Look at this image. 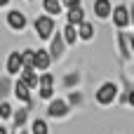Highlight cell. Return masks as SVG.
Wrapping results in <instances>:
<instances>
[{
  "instance_id": "6da1fadb",
  "label": "cell",
  "mask_w": 134,
  "mask_h": 134,
  "mask_svg": "<svg viewBox=\"0 0 134 134\" xmlns=\"http://www.w3.org/2000/svg\"><path fill=\"white\" fill-rule=\"evenodd\" d=\"M118 94H120V87H118V82H113V80H106V82H101V85L97 87V92H94V101H97V106H101V108H108V106L118 104Z\"/></svg>"
},
{
  "instance_id": "7a4b0ae2",
  "label": "cell",
  "mask_w": 134,
  "mask_h": 134,
  "mask_svg": "<svg viewBox=\"0 0 134 134\" xmlns=\"http://www.w3.org/2000/svg\"><path fill=\"white\" fill-rule=\"evenodd\" d=\"M33 31H35V35H38V40H42V42H49V38L54 35V31H57V21H54V16H49V14H38L35 19H33Z\"/></svg>"
},
{
  "instance_id": "3957f363",
  "label": "cell",
  "mask_w": 134,
  "mask_h": 134,
  "mask_svg": "<svg viewBox=\"0 0 134 134\" xmlns=\"http://www.w3.org/2000/svg\"><path fill=\"white\" fill-rule=\"evenodd\" d=\"M71 111H73V106H71L64 97H54V99L47 101L45 115H47L49 120H66V118L71 115Z\"/></svg>"
},
{
  "instance_id": "277c9868",
  "label": "cell",
  "mask_w": 134,
  "mask_h": 134,
  "mask_svg": "<svg viewBox=\"0 0 134 134\" xmlns=\"http://www.w3.org/2000/svg\"><path fill=\"white\" fill-rule=\"evenodd\" d=\"M5 26H7L12 33H24V31L28 28V16H26L21 9L9 7V9L5 12Z\"/></svg>"
},
{
  "instance_id": "5b68a950",
  "label": "cell",
  "mask_w": 134,
  "mask_h": 134,
  "mask_svg": "<svg viewBox=\"0 0 134 134\" xmlns=\"http://www.w3.org/2000/svg\"><path fill=\"white\" fill-rule=\"evenodd\" d=\"M111 21H113L115 31H127V28L132 26V21H130V7H127L125 2H118V5H113Z\"/></svg>"
},
{
  "instance_id": "8992f818",
  "label": "cell",
  "mask_w": 134,
  "mask_h": 134,
  "mask_svg": "<svg viewBox=\"0 0 134 134\" xmlns=\"http://www.w3.org/2000/svg\"><path fill=\"white\" fill-rule=\"evenodd\" d=\"M47 49H49V57H52V61H61V59H64V54H66L68 45H66V40H64V35H61V31H59V28H57V31H54V35L49 38V45H47Z\"/></svg>"
},
{
  "instance_id": "52a82bcc",
  "label": "cell",
  "mask_w": 134,
  "mask_h": 134,
  "mask_svg": "<svg viewBox=\"0 0 134 134\" xmlns=\"http://www.w3.org/2000/svg\"><path fill=\"white\" fill-rule=\"evenodd\" d=\"M31 92H33V90H31V87H28V85H26L21 78H16V80H14V87H12V94H14V99L33 108V106H35V101H33V94H31Z\"/></svg>"
},
{
  "instance_id": "ba28073f",
  "label": "cell",
  "mask_w": 134,
  "mask_h": 134,
  "mask_svg": "<svg viewBox=\"0 0 134 134\" xmlns=\"http://www.w3.org/2000/svg\"><path fill=\"white\" fill-rule=\"evenodd\" d=\"M21 68H24V59H21V52H19V49L9 52V54H7V59H5V73H7V75H12V78H19Z\"/></svg>"
},
{
  "instance_id": "9c48e42d",
  "label": "cell",
  "mask_w": 134,
  "mask_h": 134,
  "mask_svg": "<svg viewBox=\"0 0 134 134\" xmlns=\"http://www.w3.org/2000/svg\"><path fill=\"white\" fill-rule=\"evenodd\" d=\"M12 130H24L28 122H31V106H26V104H21L19 108H14V113H12Z\"/></svg>"
},
{
  "instance_id": "30bf717a",
  "label": "cell",
  "mask_w": 134,
  "mask_h": 134,
  "mask_svg": "<svg viewBox=\"0 0 134 134\" xmlns=\"http://www.w3.org/2000/svg\"><path fill=\"white\" fill-rule=\"evenodd\" d=\"M52 57H49V49L47 47H38L35 49V57H33V68L38 71V73H42V71H49L52 68Z\"/></svg>"
},
{
  "instance_id": "8fae6325",
  "label": "cell",
  "mask_w": 134,
  "mask_h": 134,
  "mask_svg": "<svg viewBox=\"0 0 134 134\" xmlns=\"http://www.w3.org/2000/svg\"><path fill=\"white\" fill-rule=\"evenodd\" d=\"M115 45H118V54H120L122 61L134 59L132 49H130V40H127V31H115Z\"/></svg>"
},
{
  "instance_id": "7c38bea8",
  "label": "cell",
  "mask_w": 134,
  "mask_h": 134,
  "mask_svg": "<svg viewBox=\"0 0 134 134\" xmlns=\"http://www.w3.org/2000/svg\"><path fill=\"white\" fill-rule=\"evenodd\" d=\"M92 12L99 21H106L111 19V12H113V2L111 0H94L92 2Z\"/></svg>"
},
{
  "instance_id": "4fadbf2b",
  "label": "cell",
  "mask_w": 134,
  "mask_h": 134,
  "mask_svg": "<svg viewBox=\"0 0 134 134\" xmlns=\"http://www.w3.org/2000/svg\"><path fill=\"white\" fill-rule=\"evenodd\" d=\"M19 78H21L31 90H38V85H40V73H38L33 66H24L21 73H19Z\"/></svg>"
},
{
  "instance_id": "5bb4252c",
  "label": "cell",
  "mask_w": 134,
  "mask_h": 134,
  "mask_svg": "<svg viewBox=\"0 0 134 134\" xmlns=\"http://www.w3.org/2000/svg\"><path fill=\"white\" fill-rule=\"evenodd\" d=\"M78 38H80V42H90V40H94L97 38V28H94V24L92 21H82V24H78Z\"/></svg>"
},
{
  "instance_id": "9a60e30c",
  "label": "cell",
  "mask_w": 134,
  "mask_h": 134,
  "mask_svg": "<svg viewBox=\"0 0 134 134\" xmlns=\"http://www.w3.org/2000/svg\"><path fill=\"white\" fill-rule=\"evenodd\" d=\"M64 16H66V24H73V26H78V24H82V21L87 19L82 5H80V7H71V9H66Z\"/></svg>"
},
{
  "instance_id": "2e32d148",
  "label": "cell",
  "mask_w": 134,
  "mask_h": 134,
  "mask_svg": "<svg viewBox=\"0 0 134 134\" xmlns=\"http://www.w3.org/2000/svg\"><path fill=\"white\" fill-rule=\"evenodd\" d=\"M80 82H82V73L80 71H68V73L61 75V87L64 90H75Z\"/></svg>"
},
{
  "instance_id": "e0dca14e",
  "label": "cell",
  "mask_w": 134,
  "mask_h": 134,
  "mask_svg": "<svg viewBox=\"0 0 134 134\" xmlns=\"http://www.w3.org/2000/svg\"><path fill=\"white\" fill-rule=\"evenodd\" d=\"M59 31H61V35H64V40H66L68 47H73V45L80 42V38H78V26H73V24H64Z\"/></svg>"
},
{
  "instance_id": "ac0fdd59",
  "label": "cell",
  "mask_w": 134,
  "mask_h": 134,
  "mask_svg": "<svg viewBox=\"0 0 134 134\" xmlns=\"http://www.w3.org/2000/svg\"><path fill=\"white\" fill-rule=\"evenodd\" d=\"M42 12L57 19V16H59V14H64L66 9H64V5H61V0H42Z\"/></svg>"
},
{
  "instance_id": "d6986e66",
  "label": "cell",
  "mask_w": 134,
  "mask_h": 134,
  "mask_svg": "<svg viewBox=\"0 0 134 134\" xmlns=\"http://www.w3.org/2000/svg\"><path fill=\"white\" fill-rule=\"evenodd\" d=\"M12 87H14V78L12 75H0V101H5V99H9V94H12Z\"/></svg>"
},
{
  "instance_id": "ffe728a7",
  "label": "cell",
  "mask_w": 134,
  "mask_h": 134,
  "mask_svg": "<svg viewBox=\"0 0 134 134\" xmlns=\"http://www.w3.org/2000/svg\"><path fill=\"white\" fill-rule=\"evenodd\" d=\"M31 134H49V122L45 118H33L31 120Z\"/></svg>"
},
{
  "instance_id": "44dd1931",
  "label": "cell",
  "mask_w": 134,
  "mask_h": 134,
  "mask_svg": "<svg viewBox=\"0 0 134 134\" xmlns=\"http://www.w3.org/2000/svg\"><path fill=\"white\" fill-rule=\"evenodd\" d=\"M66 101H68L73 108H80V106L85 104V94H82L80 90H68V97H66Z\"/></svg>"
},
{
  "instance_id": "7402d4cb",
  "label": "cell",
  "mask_w": 134,
  "mask_h": 134,
  "mask_svg": "<svg viewBox=\"0 0 134 134\" xmlns=\"http://www.w3.org/2000/svg\"><path fill=\"white\" fill-rule=\"evenodd\" d=\"M12 113H14V106L5 99V101H0V122H5V120H12Z\"/></svg>"
},
{
  "instance_id": "603a6c76",
  "label": "cell",
  "mask_w": 134,
  "mask_h": 134,
  "mask_svg": "<svg viewBox=\"0 0 134 134\" xmlns=\"http://www.w3.org/2000/svg\"><path fill=\"white\" fill-rule=\"evenodd\" d=\"M54 85H57L54 73H52V71H42V73H40V85H38V87H54Z\"/></svg>"
},
{
  "instance_id": "cb8c5ba5",
  "label": "cell",
  "mask_w": 134,
  "mask_h": 134,
  "mask_svg": "<svg viewBox=\"0 0 134 134\" xmlns=\"http://www.w3.org/2000/svg\"><path fill=\"white\" fill-rule=\"evenodd\" d=\"M38 97H40L42 101H49V99H54L57 94H54V87H38Z\"/></svg>"
},
{
  "instance_id": "d4e9b609",
  "label": "cell",
  "mask_w": 134,
  "mask_h": 134,
  "mask_svg": "<svg viewBox=\"0 0 134 134\" xmlns=\"http://www.w3.org/2000/svg\"><path fill=\"white\" fill-rule=\"evenodd\" d=\"M33 57H35V49H31V47L21 49V59H24V66H33Z\"/></svg>"
},
{
  "instance_id": "484cf974",
  "label": "cell",
  "mask_w": 134,
  "mask_h": 134,
  "mask_svg": "<svg viewBox=\"0 0 134 134\" xmlns=\"http://www.w3.org/2000/svg\"><path fill=\"white\" fill-rule=\"evenodd\" d=\"M61 5H64V9H71V7H80L82 0H61Z\"/></svg>"
},
{
  "instance_id": "4316f807",
  "label": "cell",
  "mask_w": 134,
  "mask_h": 134,
  "mask_svg": "<svg viewBox=\"0 0 134 134\" xmlns=\"http://www.w3.org/2000/svg\"><path fill=\"white\" fill-rule=\"evenodd\" d=\"M125 92H127V106L134 108V87H132V90H125Z\"/></svg>"
},
{
  "instance_id": "83f0119b",
  "label": "cell",
  "mask_w": 134,
  "mask_h": 134,
  "mask_svg": "<svg viewBox=\"0 0 134 134\" xmlns=\"http://www.w3.org/2000/svg\"><path fill=\"white\" fill-rule=\"evenodd\" d=\"M118 104H120V106H127V92H125V90L118 94Z\"/></svg>"
},
{
  "instance_id": "f1b7e54d",
  "label": "cell",
  "mask_w": 134,
  "mask_h": 134,
  "mask_svg": "<svg viewBox=\"0 0 134 134\" xmlns=\"http://www.w3.org/2000/svg\"><path fill=\"white\" fill-rule=\"evenodd\" d=\"M127 7H130V21H132V26H134V2H127Z\"/></svg>"
},
{
  "instance_id": "f546056e",
  "label": "cell",
  "mask_w": 134,
  "mask_h": 134,
  "mask_svg": "<svg viewBox=\"0 0 134 134\" xmlns=\"http://www.w3.org/2000/svg\"><path fill=\"white\" fill-rule=\"evenodd\" d=\"M127 40H130V49H132V57H134V33H127Z\"/></svg>"
},
{
  "instance_id": "4dcf8cb0",
  "label": "cell",
  "mask_w": 134,
  "mask_h": 134,
  "mask_svg": "<svg viewBox=\"0 0 134 134\" xmlns=\"http://www.w3.org/2000/svg\"><path fill=\"white\" fill-rule=\"evenodd\" d=\"M12 5V0H0V9H5V7H9Z\"/></svg>"
},
{
  "instance_id": "1f68e13d",
  "label": "cell",
  "mask_w": 134,
  "mask_h": 134,
  "mask_svg": "<svg viewBox=\"0 0 134 134\" xmlns=\"http://www.w3.org/2000/svg\"><path fill=\"white\" fill-rule=\"evenodd\" d=\"M0 134H9V127H5L2 122H0Z\"/></svg>"
},
{
  "instance_id": "d6a6232c",
  "label": "cell",
  "mask_w": 134,
  "mask_h": 134,
  "mask_svg": "<svg viewBox=\"0 0 134 134\" xmlns=\"http://www.w3.org/2000/svg\"><path fill=\"white\" fill-rule=\"evenodd\" d=\"M16 134H31V130H26V127H24V130H19Z\"/></svg>"
},
{
  "instance_id": "836d02e7",
  "label": "cell",
  "mask_w": 134,
  "mask_h": 134,
  "mask_svg": "<svg viewBox=\"0 0 134 134\" xmlns=\"http://www.w3.org/2000/svg\"><path fill=\"white\" fill-rule=\"evenodd\" d=\"M9 134H16V130H9Z\"/></svg>"
},
{
  "instance_id": "e575fe53",
  "label": "cell",
  "mask_w": 134,
  "mask_h": 134,
  "mask_svg": "<svg viewBox=\"0 0 134 134\" xmlns=\"http://www.w3.org/2000/svg\"><path fill=\"white\" fill-rule=\"evenodd\" d=\"M26 2H33V0H26Z\"/></svg>"
}]
</instances>
